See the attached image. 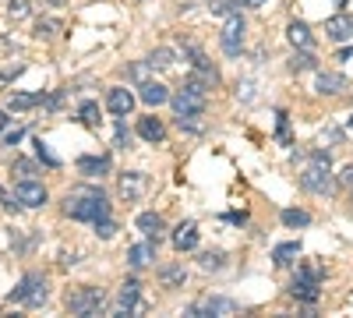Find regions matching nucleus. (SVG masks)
<instances>
[{"label":"nucleus","instance_id":"nucleus-1","mask_svg":"<svg viewBox=\"0 0 353 318\" xmlns=\"http://www.w3.org/2000/svg\"><path fill=\"white\" fill-rule=\"evenodd\" d=\"M64 212L71 219H81V223H96V219L110 216V201L99 188H74L64 198Z\"/></svg>","mask_w":353,"mask_h":318},{"label":"nucleus","instance_id":"nucleus-2","mask_svg":"<svg viewBox=\"0 0 353 318\" xmlns=\"http://www.w3.org/2000/svg\"><path fill=\"white\" fill-rule=\"evenodd\" d=\"M173 110H176V121H194L205 113V106H209V96H205V81H188L176 96H170Z\"/></svg>","mask_w":353,"mask_h":318},{"label":"nucleus","instance_id":"nucleus-3","mask_svg":"<svg viewBox=\"0 0 353 318\" xmlns=\"http://www.w3.org/2000/svg\"><path fill=\"white\" fill-rule=\"evenodd\" d=\"M103 304H106L103 286H74V290H68V311L78 315V318H92V315H99Z\"/></svg>","mask_w":353,"mask_h":318},{"label":"nucleus","instance_id":"nucleus-4","mask_svg":"<svg viewBox=\"0 0 353 318\" xmlns=\"http://www.w3.org/2000/svg\"><path fill=\"white\" fill-rule=\"evenodd\" d=\"M46 297H50L46 279H43V276H36V272H28V276L14 286V290L8 294V301H11V304H28V308H39Z\"/></svg>","mask_w":353,"mask_h":318},{"label":"nucleus","instance_id":"nucleus-5","mask_svg":"<svg viewBox=\"0 0 353 318\" xmlns=\"http://www.w3.org/2000/svg\"><path fill=\"white\" fill-rule=\"evenodd\" d=\"M219 46L226 57H241V50H244V18L241 14H230V21L219 32Z\"/></svg>","mask_w":353,"mask_h":318},{"label":"nucleus","instance_id":"nucleus-6","mask_svg":"<svg viewBox=\"0 0 353 318\" xmlns=\"http://www.w3.org/2000/svg\"><path fill=\"white\" fill-rule=\"evenodd\" d=\"M329 170H332V166L311 163V166L301 173V188H304V191H314V195H325V191L332 188V181H329Z\"/></svg>","mask_w":353,"mask_h":318},{"label":"nucleus","instance_id":"nucleus-7","mask_svg":"<svg viewBox=\"0 0 353 318\" xmlns=\"http://www.w3.org/2000/svg\"><path fill=\"white\" fill-rule=\"evenodd\" d=\"M14 195H18V201L21 206H28V209H39V206H46V188L39 184V181H32V177H21L18 181V188H14Z\"/></svg>","mask_w":353,"mask_h":318},{"label":"nucleus","instance_id":"nucleus-8","mask_svg":"<svg viewBox=\"0 0 353 318\" xmlns=\"http://www.w3.org/2000/svg\"><path fill=\"white\" fill-rule=\"evenodd\" d=\"M138 304H141V283L138 279H128L121 286V294H117V311L131 315V311H138Z\"/></svg>","mask_w":353,"mask_h":318},{"label":"nucleus","instance_id":"nucleus-9","mask_svg":"<svg viewBox=\"0 0 353 318\" xmlns=\"http://www.w3.org/2000/svg\"><path fill=\"white\" fill-rule=\"evenodd\" d=\"M170 241H173L176 251H194V248H198V223H191V219L181 223V226L170 234Z\"/></svg>","mask_w":353,"mask_h":318},{"label":"nucleus","instance_id":"nucleus-10","mask_svg":"<svg viewBox=\"0 0 353 318\" xmlns=\"http://www.w3.org/2000/svg\"><path fill=\"white\" fill-rule=\"evenodd\" d=\"M106 110L113 113L117 121H121V117H128V113L134 110V96H131L128 89H110V96H106Z\"/></svg>","mask_w":353,"mask_h":318},{"label":"nucleus","instance_id":"nucleus-11","mask_svg":"<svg viewBox=\"0 0 353 318\" xmlns=\"http://www.w3.org/2000/svg\"><path fill=\"white\" fill-rule=\"evenodd\" d=\"M325 36L336 39V43L353 39V14H332V18L325 21Z\"/></svg>","mask_w":353,"mask_h":318},{"label":"nucleus","instance_id":"nucleus-12","mask_svg":"<svg viewBox=\"0 0 353 318\" xmlns=\"http://www.w3.org/2000/svg\"><path fill=\"white\" fill-rule=\"evenodd\" d=\"M138 99H141L145 106H163V103H170V89H166L163 81H141Z\"/></svg>","mask_w":353,"mask_h":318},{"label":"nucleus","instance_id":"nucleus-13","mask_svg":"<svg viewBox=\"0 0 353 318\" xmlns=\"http://www.w3.org/2000/svg\"><path fill=\"white\" fill-rule=\"evenodd\" d=\"M346 89H350V81H346L343 74H325V71H321L318 81H314V92H318V96H339V92H346Z\"/></svg>","mask_w":353,"mask_h":318},{"label":"nucleus","instance_id":"nucleus-14","mask_svg":"<svg viewBox=\"0 0 353 318\" xmlns=\"http://www.w3.org/2000/svg\"><path fill=\"white\" fill-rule=\"evenodd\" d=\"M145 173H138V170H131V173H124L121 177V198H128V201H138L141 195H145Z\"/></svg>","mask_w":353,"mask_h":318},{"label":"nucleus","instance_id":"nucleus-15","mask_svg":"<svg viewBox=\"0 0 353 318\" xmlns=\"http://www.w3.org/2000/svg\"><path fill=\"white\" fill-rule=\"evenodd\" d=\"M134 226L141 230L145 237H152V241H159V234L166 230V223H163V216H159V212H141V216L134 219Z\"/></svg>","mask_w":353,"mask_h":318},{"label":"nucleus","instance_id":"nucleus-16","mask_svg":"<svg viewBox=\"0 0 353 318\" xmlns=\"http://www.w3.org/2000/svg\"><path fill=\"white\" fill-rule=\"evenodd\" d=\"M152 258H156V241H152V237L145 241V244H134V248L128 251V262H131L134 269H145Z\"/></svg>","mask_w":353,"mask_h":318},{"label":"nucleus","instance_id":"nucleus-17","mask_svg":"<svg viewBox=\"0 0 353 318\" xmlns=\"http://www.w3.org/2000/svg\"><path fill=\"white\" fill-rule=\"evenodd\" d=\"M138 135H141L145 141H152V146H159V141L166 138V128H163L159 117H141V121H138Z\"/></svg>","mask_w":353,"mask_h":318},{"label":"nucleus","instance_id":"nucleus-18","mask_svg":"<svg viewBox=\"0 0 353 318\" xmlns=\"http://www.w3.org/2000/svg\"><path fill=\"white\" fill-rule=\"evenodd\" d=\"M106 170H110V156H81L78 159V173H85V177H103Z\"/></svg>","mask_w":353,"mask_h":318},{"label":"nucleus","instance_id":"nucleus-19","mask_svg":"<svg viewBox=\"0 0 353 318\" xmlns=\"http://www.w3.org/2000/svg\"><path fill=\"white\" fill-rule=\"evenodd\" d=\"M286 39H290L293 46H301V50H311V46H314V36H311V28H307L304 21H290Z\"/></svg>","mask_w":353,"mask_h":318},{"label":"nucleus","instance_id":"nucleus-20","mask_svg":"<svg viewBox=\"0 0 353 318\" xmlns=\"http://www.w3.org/2000/svg\"><path fill=\"white\" fill-rule=\"evenodd\" d=\"M230 311H237V304H233V301H223V297H212V301H201L191 315L201 318V315H230Z\"/></svg>","mask_w":353,"mask_h":318},{"label":"nucleus","instance_id":"nucleus-21","mask_svg":"<svg viewBox=\"0 0 353 318\" xmlns=\"http://www.w3.org/2000/svg\"><path fill=\"white\" fill-rule=\"evenodd\" d=\"M290 297H293V301H304V304H314V301H318V286H314L311 279H293Z\"/></svg>","mask_w":353,"mask_h":318},{"label":"nucleus","instance_id":"nucleus-22","mask_svg":"<svg viewBox=\"0 0 353 318\" xmlns=\"http://www.w3.org/2000/svg\"><path fill=\"white\" fill-rule=\"evenodd\" d=\"M297 255H301V244H297V241H286V244H279V248L272 251V262H276L279 269H286V266L297 262Z\"/></svg>","mask_w":353,"mask_h":318},{"label":"nucleus","instance_id":"nucleus-23","mask_svg":"<svg viewBox=\"0 0 353 318\" xmlns=\"http://www.w3.org/2000/svg\"><path fill=\"white\" fill-rule=\"evenodd\" d=\"M39 103H43L39 92H14V96H8V110H32Z\"/></svg>","mask_w":353,"mask_h":318},{"label":"nucleus","instance_id":"nucleus-24","mask_svg":"<svg viewBox=\"0 0 353 318\" xmlns=\"http://www.w3.org/2000/svg\"><path fill=\"white\" fill-rule=\"evenodd\" d=\"M159 279H163V286H181L188 279V272H184V266H166L159 272Z\"/></svg>","mask_w":353,"mask_h":318},{"label":"nucleus","instance_id":"nucleus-25","mask_svg":"<svg viewBox=\"0 0 353 318\" xmlns=\"http://www.w3.org/2000/svg\"><path fill=\"white\" fill-rule=\"evenodd\" d=\"M78 117H81L85 128H99V103H81Z\"/></svg>","mask_w":353,"mask_h":318},{"label":"nucleus","instance_id":"nucleus-26","mask_svg":"<svg viewBox=\"0 0 353 318\" xmlns=\"http://www.w3.org/2000/svg\"><path fill=\"white\" fill-rule=\"evenodd\" d=\"M311 216L304 209H283V226H307Z\"/></svg>","mask_w":353,"mask_h":318},{"label":"nucleus","instance_id":"nucleus-27","mask_svg":"<svg viewBox=\"0 0 353 318\" xmlns=\"http://www.w3.org/2000/svg\"><path fill=\"white\" fill-rule=\"evenodd\" d=\"M276 138L283 141V146H290V113L286 110L276 113Z\"/></svg>","mask_w":353,"mask_h":318},{"label":"nucleus","instance_id":"nucleus-28","mask_svg":"<svg viewBox=\"0 0 353 318\" xmlns=\"http://www.w3.org/2000/svg\"><path fill=\"white\" fill-rule=\"evenodd\" d=\"M318 68V61H314V57L304 50V53H297V57H293V61H290V71H314Z\"/></svg>","mask_w":353,"mask_h":318},{"label":"nucleus","instance_id":"nucleus-29","mask_svg":"<svg viewBox=\"0 0 353 318\" xmlns=\"http://www.w3.org/2000/svg\"><path fill=\"white\" fill-rule=\"evenodd\" d=\"M28 14V0H11V4H8V18L11 21H21Z\"/></svg>","mask_w":353,"mask_h":318},{"label":"nucleus","instance_id":"nucleus-30","mask_svg":"<svg viewBox=\"0 0 353 318\" xmlns=\"http://www.w3.org/2000/svg\"><path fill=\"white\" fill-rule=\"evenodd\" d=\"M149 64H152V68H170V64H173V50H156V53L149 57Z\"/></svg>","mask_w":353,"mask_h":318},{"label":"nucleus","instance_id":"nucleus-31","mask_svg":"<svg viewBox=\"0 0 353 318\" xmlns=\"http://www.w3.org/2000/svg\"><path fill=\"white\" fill-rule=\"evenodd\" d=\"M96 234H99L103 241H110V237L117 234V223H113L110 216H106V219H96Z\"/></svg>","mask_w":353,"mask_h":318},{"label":"nucleus","instance_id":"nucleus-32","mask_svg":"<svg viewBox=\"0 0 353 318\" xmlns=\"http://www.w3.org/2000/svg\"><path fill=\"white\" fill-rule=\"evenodd\" d=\"M201 269H205V272L223 269V255H219V251H216V255H212V251H209V255H201Z\"/></svg>","mask_w":353,"mask_h":318},{"label":"nucleus","instance_id":"nucleus-33","mask_svg":"<svg viewBox=\"0 0 353 318\" xmlns=\"http://www.w3.org/2000/svg\"><path fill=\"white\" fill-rule=\"evenodd\" d=\"M57 28H61V25L46 18V21H39V25H36V36H39V39H50V36H57Z\"/></svg>","mask_w":353,"mask_h":318},{"label":"nucleus","instance_id":"nucleus-34","mask_svg":"<svg viewBox=\"0 0 353 318\" xmlns=\"http://www.w3.org/2000/svg\"><path fill=\"white\" fill-rule=\"evenodd\" d=\"M21 71H25V64H11V68H4V71H0V85H4V81H14Z\"/></svg>","mask_w":353,"mask_h":318},{"label":"nucleus","instance_id":"nucleus-35","mask_svg":"<svg viewBox=\"0 0 353 318\" xmlns=\"http://www.w3.org/2000/svg\"><path fill=\"white\" fill-rule=\"evenodd\" d=\"M297 279H311V283H318V279H321V269H318V266H304V269L297 272Z\"/></svg>","mask_w":353,"mask_h":318},{"label":"nucleus","instance_id":"nucleus-36","mask_svg":"<svg viewBox=\"0 0 353 318\" xmlns=\"http://www.w3.org/2000/svg\"><path fill=\"white\" fill-rule=\"evenodd\" d=\"M149 68H152L149 61H141V64H134V68H131V78H138V81H145V74H149Z\"/></svg>","mask_w":353,"mask_h":318},{"label":"nucleus","instance_id":"nucleus-37","mask_svg":"<svg viewBox=\"0 0 353 318\" xmlns=\"http://www.w3.org/2000/svg\"><path fill=\"white\" fill-rule=\"evenodd\" d=\"M14 170L21 173V177H32V173H36V166L28 163V159H18V163H14Z\"/></svg>","mask_w":353,"mask_h":318},{"label":"nucleus","instance_id":"nucleus-38","mask_svg":"<svg viewBox=\"0 0 353 318\" xmlns=\"http://www.w3.org/2000/svg\"><path fill=\"white\" fill-rule=\"evenodd\" d=\"M311 163H321V166H332L329 152H321V149H314V152H311Z\"/></svg>","mask_w":353,"mask_h":318},{"label":"nucleus","instance_id":"nucleus-39","mask_svg":"<svg viewBox=\"0 0 353 318\" xmlns=\"http://www.w3.org/2000/svg\"><path fill=\"white\" fill-rule=\"evenodd\" d=\"M339 184H343V188H353V163H350V166L339 173Z\"/></svg>","mask_w":353,"mask_h":318},{"label":"nucleus","instance_id":"nucleus-40","mask_svg":"<svg viewBox=\"0 0 353 318\" xmlns=\"http://www.w3.org/2000/svg\"><path fill=\"white\" fill-rule=\"evenodd\" d=\"M117 149H128V131H124V124H117Z\"/></svg>","mask_w":353,"mask_h":318},{"label":"nucleus","instance_id":"nucleus-41","mask_svg":"<svg viewBox=\"0 0 353 318\" xmlns=\"http://www.w3.org/2000/svg\"><path fill=\"white\" fill-rule=\"evenodd\" d=\"M25 138V128H18V131H11L8 138H4V146H18V141Z\"/></svg>","mask_w":353,"mask_h":318},{"label":"nucleus","instance_id":"nucleus-42","mask_svg":"<svg viewBox=\"0 0 353 318\" xmlns=\"http://www.w3.org/2000/svg\"><path fill=\"white\" fill-rule=\"evenodd\" d=\"M39 156H43V159H46L50 166H57V156H53V152H50V149L43 146V141H39Z\"/></svg>","mask_w":353,"mask_h":318},{"label":"nucleus","instance_id":"nucleus-43","mask_svg":"<svg viewBox=\"0 0 353 318\" xmlns=\"http://www.w3.org/2000/svg\"><path fill=\"white\" fill-rule=\"evenodd\" d=\"M237 4H241V8H265L269 0H237Z\"/></svg>","mask_w":353,"mask_h":318},{"label":"nucleus","instance_id":"nucleus-44","mask_svg":"<svg viewBox=\"0 0 353 318\" xmlns=\"http://www.w3.org/2000/svg\"><path fill=\"white\" fill-rule=\"evenodd\" d=\"M336 61H343V64H350V61H353V50H339V57H336Z\"/></svg>","mask_w":353,"mask_h":318},{"label":"nucleus","instance_id":"nucleus-45","mask_svg":"<svg viewBox=\"0 0 353 318\" xmlns=\"http://www.w3.org/2000/svg\"><path fill=\"white\" fill-rule=\"evenodd\" d=\"M4 128H8V113H4V110H0V131H4Z\"/></svg>","mask_w":353,"mask_h":318},{"label":"nucleus","instance_id":"nucleus-46","mask_svg":"<svg viewBox=\"0 0 353 318\" xmlns=\"http://www.w3.org/2000/svg\"><path fill=\"white\" fill-rule=\"evenodd\" d=\"M350 128H353V113H350Z\"/></svg>","mask_w":353,"mask_h":318},{"label":"nucleus","instance_id":"nucleus-47","mask_svg":"<svg viewBox=\"0 0 353 318\" xmlns=\"http://www.w3.org/2000/svg\"><path fill=\"white\" fill-rule=\"evenodd\" d=\"M0 198H4V188H0Z\"/></svg>","mask_w":353,"mask_h":318}]
</instances>
